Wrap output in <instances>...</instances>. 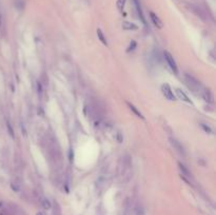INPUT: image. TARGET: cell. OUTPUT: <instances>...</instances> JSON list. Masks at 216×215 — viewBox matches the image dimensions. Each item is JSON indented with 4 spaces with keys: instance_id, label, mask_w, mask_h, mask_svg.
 <instances>
[{
    "instance_id": "obj_10",
    "label": "cell",
    "mask_w": 216,
    "mask_h": 215,
    "mask_svg": "<svg viewBox=\"0 0 216 215\" xmlns=\"http://www.w3.org/2000/svg\"><path fill=\"white\" fill-rule=\"evenodd\" d=\"M178 167H179V170L181 171V173H182V175H184V176L191 177L190 171H189L188 169L186 168V166H184V164H182L181 162H178Z\"/></svg>"
},
{
    "instance_id": "obj_8",
    "label": "cell",
    "mask_w": 216,
    "mask_h": 215,
    "mask_svg": "<svg viewBox=\"0 0 216 215\" xmlns=\"http://www.w3.org/2000/svg\"><path fill=\"white\" fill-rule=\"evenodd\" d=\"M127 104H128V107H129V109L131 110V111L133 112V113L135 114V115L137 116V117L141 118V119H144V116L142 115V114L140 113L139 111H138V110H137V108H136L135 105H134V104H132L131 102H127Z\"/></svg>"
},
{
    "instance_id": "obj_4",
    "label": "cell",
    "mask_w": 216,
    "mask_h": 215,
    "mask_svg": "<svg viewBox=\"0 0 216 215\" xmlns=\"http://www.w3.org/2000/svg\"><path fill=\"white\" fill-rule=\"evenodd\" d=\"M170 142H171L172 147H173L174 149H175L176 151H177L178 153L180 154V155H182V156L186 155V151H184V148L182 147V145L179 142V141L177 140V139H175V138H173V137H171V138H170Z\"/></svg>"
},
{
    "instance_id": "obj_19",
    "label": "cell",
    "mask_w": 216,
    "mask_h": 215,
    "mask_svg": "<svg viewBox=\"0 0 216 215\" xmlns=\"http://www.w3.org/2000/svg\"><path fill=\"white\" fill-rule=\"evenodd\" d=\"M136 215H144V210L142 207H138L136 210Z\"/></svg>"
},
{
    "instance_id": "obj_11",
    "label": "cell",
    "mask_w": 216,
    "mask_h": 215,
    "mask_svg": "<svg viewBox=\"0 0 216 215\" xmlns=\"http://www.w3.org/2000/svg\"><path fill=\"white\" fill-rule=\"evenodd\" d=\"M202 96L205 101H209V102H212V101H213V96H212L211 92H210L209 90H203Z\"/></svg>"
},
{
    "instance_id": "obj_3",
    "label": "cell",
    "mask_w": 216,
    "mask_h": 215,
    "mask_svg": "<svg viewBox=\"0 0 216 215\" xmlns=\"http://www.w3.org/2000/svg\"><path fill=\"white\" fill-rule=\"evenodd\" d=\"M165 60H167L169 67H171L172 71H173L175 74H177L178 73V69H177V65H176V62H175V60H174L173 56H172V55L170 54L169 52H165Z\"/></svg>"
},
{
    "instance_id": "obj_18",
    "label": "cell",
    "mask_w": 216,
    "mask_h": 215,
    "mask_svg": "<svg viewBox=\"0 0 216 215\" xmlns=\"http://www.w3.org/2000/svg\"><path fill=\"white\" fill-rule=\"evenodd\" d=\"M200 126H201V128H202V129H203V130H205V132H208V133H210V134H212V133H213V131H212V129H211V128H210V126H205V123H201V124H200Z\"/></svg>"
},
{
    "instance_id": "obj_16",
    "label": "cell",
    "mask_w": 216,
    "mask_h": 215,
    "mask_svg": "<svg viewBox=\"0 0 216 215\" xmlns=\"http://www.w3.org/2000/svg\"><path fill=\"white\" fill-rule=\"evenodd\" d=\"M7 128H8V131H9V134L11 135V137H15V134H14V131H13V129H12V126H11V123L10 122H8L7 123Z\"/></svg>"
},
{
    "instance_id": "obj_2",
    "label": "cell",
    "mask_w": 216,
    "mask_h": 215,
    "mask_svg": "<svg viewBox=\"0 0 216 215\" xmlns=\"http://www.w3.org/2000/svg\"><path fill=\"white\" fill-rule=\"evenodd\" d=\"M184 77H186V80H187V82L189 83V86H190L192 89H194V90H197V89H202L200 82H199L197 79H195L193 76L189 75V74H186Z\"/></svg>"
},
{
    "instance_id": "obj_22",
    "label": "cell",
    "mask_w": 216,
    "mask_h": 215,
    "mask_svg": "<svg viewBox=\"0 0 216 215\" xmlns=\"http://www.w3.org/2000/svg\"><path fill=\"white\" fill-rule=\"evenodd\" d=\"M37 215H42V214H41V213H38V214H37Z\"/></svg>"
},
{
    "instance_id": "obj_12",
    "label": "cell",
    "mask_w": 216,
    "mask_h": 215,
    "mask_svg": "<svg viewBox=\"0 0 216 215\" xmlns=\"http://www.w3.org/2000/svg\"><path fill=\"white\" fill-rule=\"evenodd\" d=\"M97 36H98V38L100 39V41H101L104 45H108V41H106V37H104L103 33H102V31L100 29H97Z\"/></svg>"
},
{
    "instance_id": "obj_14",
    "label": "cell",
    "mask_w": 216,
    "mask_h": 215,
    "mask_svg": "<svg viewBox=\"0 0 216 215\" xmlns=\"http://www.w3.org/2000/svg\"><path fill=\"white\" fill-rule=\"evenodd\" d=\"M125 1L127 0H117V8H118L119 11H122L123 10V6H125Z\"/></svg>"
},
{
    "instance_id": "obj_17",
    "label": "cell",
    "mask_w": 216,
    "mask_h": 215,
    "mask_svg": "<svg viewBox=\"0 0 216 215\" xmlns=\"http://www.w3.org/2000/svg\"><path fill=\"white\" fill-rule=\"evenodd\" d=\"M136 41H134V40H132V42L130 43V46H129V48L127 50V52H131V51H134L135 50V48H136Z\"/></svg>"
},
{
    "instance_id": "obj_7",
    "label": "cell",
    "mask_w": 216,
    "mask_h": 215,
    "mask_svg": "<svg viewBox=\"0 0 216 215\" xmlns=\"http://www.w3.org/2000/svg\"><path fill=\"white\" fill-rule=\"evenodd\" d=\"M133 2H134V4H135L136 11H137V14H138V16H139L140 20H141L142 22L144 23V24H147L146 19H144V16H143V13H142V10H141V6H140L139 0H133Z\"/></svg>"
},
{
    "instance_id": "obj_1",
    "label": "cell",
    "mask_w": 216,
    "mask_h": 215,
    "mask_svg": "<svg viewBox=\"0 0 216 215\" xmlns=\"http://www.w3.org/2000/svg\"><path fill=\"white\" fill-rule=\"evenodd\" d=\"M161 92H162L163 96L167 99H169V100L171 101L175 100V96H174L173 92H172L171 88H170V86L168 83H163L162 86H161Z\"/></svg>"
},
{
    "instance_id": "obj_6",
    "label": "cell",
    "mask_w": 216,
    "mask_h": 215,
    "mask_svg": "<svg viewBox=\"0 0 216 215\" xmlns=\"http://www.w3.org/2000/svg\"><path fill=\"white\" fill-rule=\"evenodd\" d=\"M150 17H151V20H152V22L154 23V25L155 26H157L158 29H161V27L163 26V23H162V21L159 19V17L157 16L155 13H153V12H150Z\"/></svg>"
},
{
    "instance_id": "obj_20",
    "label": "cell",
    "mask_w": 216,
    "mask_h": 215,
    "mask_svg": "<svg viewBox=\"0 0 216 215\" xmlns=\"http://www.w3.org/2000/svg\"><path fill=\"white\" fill-rule=\"evenodd\" d=\"M41 92H42V91H41V84L38 83V93H40L41 94Z\"/></svg>"
},
{
    "instance_id": "obj_21",
    "label": "cell",
    "mask_w": 216,
    "mask_h": 215,
    "mask_svg": "<svg viewBox=\"0 0 216 215\" xmlns=\"http://www.w3.org/2000/svg\"><path fill=\"white\" fill-rule=\"evenodd\" d=\"M1 24H2V16L0 14V26H1Z\"/></svg>"
},
{
    "instance_id": "obj_5",
    "label": "cell",
    "mask_w": 216,
    "mask_h": 215,
    "mask_svg": "<svg viewBox=\"0 0 216 215\" xmlns=\"http://www.w3.org/2000/svg\"><path fill=\"white\" fill-rule=\"evenodd\" d=\"M175 92H176V95H177V97L180 99V100L182 101H186V102L190 103V104H192V101H191V99L189 98L188 96H187V94L184 92V91H181L180 89H175Z\"/></svg>"
},
{
    "instance_id": "obj_15",
    "label": "cell",
    "mask_w": 216,
    "mask_h": 215,
    "mask_svg": "<svg viewBox=\"0 0 216 215\" xmlns=\"http://www.w3.org/2000/svg\"><path fill=\"white\" fill-rule=\"evenodd\" d=\"M15 5L18 10H22V8H23V1H22V0H16Z\"/></svg>"
},
{
    "instance_id": "obj_13",
    "label": "cell",
    "mask_w": 216,
    "mask_h": 215,
    "mask_svg": "<svg viewBox=\"0 0 216 215\" xmlns=\"http://www.w3.org/2000/svg\"><path fill=\"white\" fill-rule=\"evenodd\" d=\"M41 204H42V207L45 209V210H48V209H51V202H50L49 199H47V198H43L42 200H41Z\"/></svg>"
},
{
    "instance_id": "obj_9",
    "label": "cell",
    "mask_w": 216,
    "mask_h": 215,
    "mask_svg": "<svg viewBox=\"0 0 216 215\" xmlns=\"http://www.w3.org/2000/svg\"><path fill=\"white\" fill-rule=\"evenodd\" d=\"M122 29L125 30V31H132V30H137L138 26L134 23L125 21V22H122Z\"/></svg>"
}]
</instances>
